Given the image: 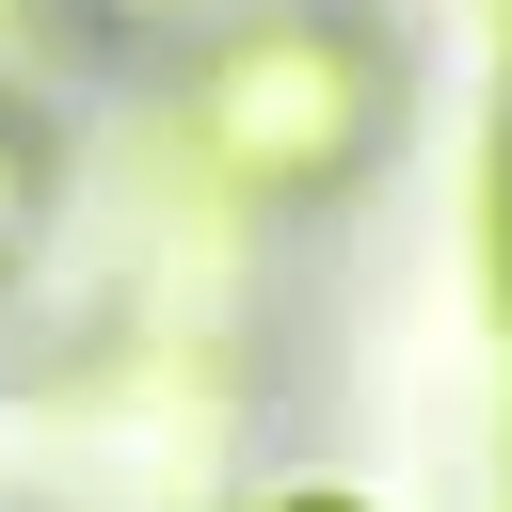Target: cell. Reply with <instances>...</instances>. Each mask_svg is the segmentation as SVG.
I'll return each mask as SVG.
<instances>
[{"mask_svg": "<svg viewBox=\"0 0 512 512\" xmlns=\"http://www.w3.org/2000/svg\"><path fill=\"white\" fill-rule=\"evenodd\" d=\"M352 144H368V48H352V32L272 16V32H240V48L208 64V160H224V176L304 192V176H336Z\"/></svg>", "mask_w": 512, "mask_h": 512, "instance_id": "cell-1", "label": "cell"}, {"mask_svg": "<svg viewBox=\"0 0 512 512\" xmlns=\"http://www.w3.org/2000/svg\"><path fill=\"white\" fill-rule=\"evenodd\" d=\"M16 208H32V160H16V128H0V240H16Z\"/></svg>", "mask_w": 512, "mask_h": 512, "instance_id": "cell-2", "label": "cell"}, {"mask_svg": "<svg viewBox=\"0 0 512 512\" xmlns=\"http://www.w3.org/2000/svg\"><path fill=\"white\" fill-rule=\"evenodd\" d=\"M304 512H336V496H304Z\"/></svg>", "mask_w": 512, "mask_h": 512, "instance_id": "cell-3", "label": "cell"}]
</instances>
